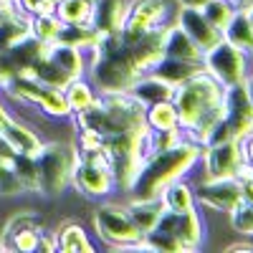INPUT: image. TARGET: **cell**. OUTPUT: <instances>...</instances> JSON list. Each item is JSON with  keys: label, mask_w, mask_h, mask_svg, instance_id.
<instances>
[{"label": "cell", "mask_w": 253, "mask_h": 253, "mask_svg": "<svg viewBox=\"0 0 253 253\" xmlns=\"http://www.w3.org/2000/svg\"><path fill=\"white\" fill-rule=\"evenodd\" d=\"M46 58L53 61L56 66L66 74L69 79H79V76H86V69H89V53H84L81 48H74V46H66V43H53L46 46Z\"/></svg>", "instance_id": "2e32d148"}, {"label": "cell", "mask_w": 253, "mask_h": 253, "mask_svg": "<svg viewBox=\"0 0 253 253\" xmlns=\"http://www.w3.org/2000/svg\"><path fill=\"white\" fill-rule=\"evenodd\" d=\"M41 228H46V220L43 215L38 213V210H15V213L5 220L3 225V233H0V248H3L13 236L18 233H23V230H41Z\"/></svg>", "instance_id": "cb8c5ba5"}, {"label": "cell", "mask_w": 253, "mask_h": 253, "mask_svg": "<svg viewBox=\"0 0 253 253\" xmlns=\"http://www.w3.org/2000/svg\"><path fill=\"white\" fill-rule=\"evenodd\" d=\"M26 36H31V26H28L26 13H13L5 20H0V51L13 48Z\"/></svg>", "instance_id": "f1b7e54d"}, {"label": "cell", "mask_w": 253, "mask_h": 253, "mask_svg": "<svg viewBox=\"0 0 253 253\" xmlns=\"http://www.w3.org/2000/svg\"><path fill=\"white\" fill-rule=\"evenodd\" d=\"M15 172L23 185V193H38V175H36V162L31 155H18L15 152Z\"/></svg>", "instance_id": "e575fe53"}, {"label": "cell", "mask_w": 253, "mask_h": 253, "mask_svg": "<svg viewBox=\"0 0 253 253\" xmlns=\"http://www.w3.org/2000/svg\"><path fill=\"white\" fill-rule=\"evenodd\" d=\"M165 31L167 26H157L152 31H147L144 36H139L137 41H132V43H126V53H129L132 63H134V69L137 74H147V71H152L160 58L165 56L162 51V43H165Z\"/></svg>", "instance_id": "4fadbf2b"}, {"label": "cell", "mask_w": 253, "mask_h": 253, "mask_svg": "<svg viewBox=\"0 0 253 253\" xmlns=\"http://www.w3.org/2000/svg\"><path fill=\"white\" fill-rule=\"evenodd\" d=\"M248 241H251V243H253V236H251V238H248Z\"/></svg>", "instance_id": "b9f144b4"}, {"label": "cell", "mask_w": 253, "mask_h": 253, "mask_svg": "<svg viewBox=\"0 0 253 253\" xmlns=\"http://www.w3.org/2000/svg\"><path fill=\"white\" fill-rule=\"evenodd\" d=\"M61 91H63V99H66L71 114H76V112H81V109H86L89 104L99 96V91H96L94 84L89 81V76L71 79V81L66 84V86L61 89Z\"/></svg>", "instance_id": "d4e9b609"}, {"label": "cell", "mask_w": 253, "mask_h": 253, "mask_svg": "<svg viewBox=\"0 0 253 253\" xmlns=\"http://www.w3.org/2000/svg\"><path fill=\"white\" fill-rule=\"evenodd\" d=\"M200 155H203V147L185 137L180 144L170 147V150L144 157L139 172L134 175L132 185L126 187V195L129 198H157L162 193V187L170 185L172 180L190 177V172L200 165Z\"/></svg>", "instance_id": "6da1fadb"}, {"label": "cell", "mask_w": 253, "mask_h": 253, "mask_svg": "<svg viewBox=\"0 0 253 253\" xmlns=\"http://www.w3.org/2000/svg\"><path fill=\"white\" fill-rule=\"evenodd\" d=\"M193 187H195V203L200 210L228 215L241 203V185L236 177H220V180L198 177Z\"/></svg>", "instance_id": "30bf717a"}, {"label": "cell", "mask_w": 253, "mask_h": 253, "mask_svg": "<svg viewBox=\"0 0 253 253\" xmlns=\"http://www.w3.org/2000/svg\"><path fill=\"white\" fill-rule=\"evenodd\" d=\"M236 180H238V185H241V200L253 205V167H251L248 162H243V167L238 170Z\"/></svg>", "instance_id": "d590c367"}, {"label": "cell", "mask_w": 253, "mask_h": 253, "mask_svg": "<svg viewBox=\"0 0 253 253\" xmlns=\"http://www.w3.org/2000/svg\"><path fill=\"white\" fill-rule=\"evenodd\" d=\"M228 225L238 238H251L253 236V205L251 203H238L228 213Z\"/></svg>", "instance_id": "d6a6232c"}, {"label": "cell", "mask_w": 253, "mask_h": 253, "mask_svg": "<svg viewBox=\"0 0 253 253\" xmlns=\"http://www.w3.org/2000/svg\"><path fill=\"white\" fill-rule=\"evenodd\" d=\"M175 8H203L208 0H172Z\"/></svg>", "instance_id": "74e56055"}, {"label": "cell", "mask_w": 253, "mask_h": 253, "mask_svg": "<svg viewBox=\"0 0 253 253\" xmlns=\"http://www.w3.org/2000/svg\"><path fill=\"white\" fill-rule=\"evenodd\" d=\"M0 134H3V139L8 142L10 150L18 152V155H31L33 157L41 150V144H43V137H41L31 124L18 119L13 112L3 124H0Z\"/></svg>", "instance_id": "5bb4252c"}, {"label": "cell", "mask_w": 253, "mask_h": 253, "mask_svg": "<svg viewBox=\"0 0 253 253\" xmlns=\"http://www.w3.org/2000/svg\"><path fill=\"white\" fill-rule=\"evenodd\" d=\"M160 198L165 203V210H175V213H185V210H195L198 208L195 187H193V180L190 177H177L170 185H165Z\"/></svg>", "instance_id": "ffe728a7"}, {"label": "cell", "mask_w": 253, "mask_h": 253, "mask_svg": "<svg viewBox=\"0 0 253 253\" xmlns=\"http://www.w3.org/2000/svg\"><path fill=\"white\" fill-rule=\"evenodd\" d=\"M76 160L74 142H43L41 150L33 155L36 175H38V193L41 198L56 200L69 190L71 185V167Z\"/></svg>", "instance_id": "7a4b0ae2"}, {"label": "cell", "mask_w": 253, "mask_h": 253, "mask_svg": "<svg viewBox=\"0 0 253 253\" xmlns=\"http://www.w3.org/2000/svg\"><path fill=\"white\" fill-rule=\"evenodd\" d=\"M223 91L225 89L208 71H198L195 76H190L187 81L177 84L175 94H172V104L177 109L182 129H187L200 112H205L208 107L218 104L223 99Z\"/></svg>", "instance_id": "277c9868"}, {"label": "cell", "mask_w": 253, "mask_h": 253, "mask_svg": "<svg viewBox=\"0 0 253 253\" xmlns=\"http://www.w3.org/2000/svg\"><path fill=\"white\" fill-rule=\"evenodd\" d=\"M91 228L101 246L112 251H144L142 233L132 223L126 205L117 200H99L91 213Z\"/></svg>", "instance_id": "3957f363"}, {"label": "cell", "mask_w": 253, "mask_h": 253, "mask_svg": "<svg viewBox=\"0 0 253 253\" xmlns=\"http://www.w3.org/2000/svg\"><path fill=\"white\" fill-rule=\"evenodd\" d=\"M53 238H56V251H63V253H94V251H99V243L91 238L86 225L79 220H63L53 230Z\"/></svg>", "instance_id": "9a60e30c"}, {"label": "cell", "mask_w": 253, "mask_h": 253, "mask_svg": "<svg viewBox=\"0 0 253 253\" xmlns=\"http://www.w3.org/2000/svg\"><path fill=\"white\" fill-rule=\"evenodd\" d=\"M175 26H180L190 38H193V43L205 53L210 51L218 41H223V33L210 26V20L203 15L200 8H177L175 10Z\"/></svg>", "instance_id": "7c38bea8"}, {"label": "cell", "mask_w": 253, "mask_h": 253, "mask_svg": "<svg viewBox=\"0 0 253 253\" xmlns=\"http://www.w3.org/2000/svg\"><path fill=\"white\" fill-rule=\"evenodd\" d=\"M28 26H31V36L48 46L58 38L61 20L56 13H36V15H28Z\"/></svg>", "instance_id": "4dcf8cb0"}, {"label": "cell", "mask_w": 253, "mask_h": 253, "mask_svg": "<svg viewBox=\"0 0 253 253\" xmlns=\"http://www.w3.org/2000/svg\"><path fill=\"white\" fill-rule=\"evenodd\" d=\"M175 3L172 0H129L126 8V18L119 28L122 43H132L147 31H152L157 26H170L175 23Z\"/></svg>", "instance_id": "8992f818"}, {"label": "cell", "mask_w": 253, "mask_h": 253, "mask_svg": "<svg viewBox=\"0 0 253 253\" xmlns=\"http://www.w3.org/2000/svg\"><path fill=\"white\" fill-rule=\"evenodd\" d=\"M228 3H233V5H238V3H241V0H228Z\"/></svg>", "instance_id": "60d3db41"}, {"label": "cell", "mask_w": 253, "mask_h": 253, "mask_svg": "<svg viewBox=\"0 0 253 253\" xmlns=\"http://www.w3.org/2000/svg\"><path fill=\"white\" fill-rule=\"evenodd\" d=\"M162 51H165V56H170V58L200 61V63H203V51L193 43V38H190L180 26H175V23H170V26H167V31H165Z\"/></svg>", "instance_id": "44dd1931"}, {"label": "cell", "mask_w": 253, "mask_h": 253, "mask_svg": "<svg viewBox=\"0 0 253 253\" xmlns=\"http://www.w3.org/2000/svg\"><path fill=\"white\" fill-rule=\"evenodd\" d=\"M61 23H76V26H91L94 20V3L89 0H56V10Z\"/></svg>", "instance_id": "4316f807"}, {"label": "cell", "mask_w": 253, "mask_h": 253, "mask_svg": "<svg viewBox=\"0 0 253 253\" xmlns=\"http://www.w3.org/2000/svg\"><path fill=\"white\" fill-rule=\"evenodd\" d=\"M251 58H253V51H251Z\"/></svg>", "instance_id": "ee69618b"}, {"label": "cell", "mask_w": 253, "mask_h": 253, "mask_svg": "<svg viewBox=\"0 0 253 253\" xmlns=\"http://www.w3.org/2000/svg\"><path fill=\"white\" fill-rule=\"evenodd\" d=\"M200 10H203V15L210 20V26H215V28L223 33V28L228 26V20L233 18V13H236V5L228 3V0H208Z\"/></svg>", "instance_id": "836d02e7"}, {"label": "cell", "mask_w": 253, "mask_h": 253, "mask_svg": "<svg viewBox=\"0 0 253 253\" xmlns=\"http://www.w3.org/2000/svg\"><path fill=\"white\" fill-rule=\"evenodd\" d=\"M225 251H253V243H251L248 238H241V241H236V243H228Z\"/></svg>", "instance_id": "8d00e7d4"}, {"label": "cell", "mask_w": 253, "mask_h": 253, "mask_svg": "<svg viewBox=\"0 0 253 253\" xmlns=\"http://www.w3.org/2000/svg\"><path fill=\"white\" fill-rule=\"evenodd\" d=\"M182 139H185L182 126H175V129H147L144 139H142V160L150 157V155L170 150V147L180 144Z\"/></svg>", "instance_id": "484cf974"}, {"label": "cell", "mask_w": 253, "mask_h": 253, "mask_svg": "<svg viewBox=\"0 0 253 253\" xmlns=\"http://www.w3.org/2000/svg\"><path fill=\"white\" fill-rule=\"evenodd\" d=\"M96 31L94 26H76V23H61V31H58V43H66V46H74V48H81L84 53H91L94 43H96Z\"/></svg>", "instance_id": "83f0119b"}, {"label": "cell", "mask_w": 253, "mask_h": 253, "mask_svg": "<svg viewBox=\"0 0 253 253\" xmlns=\"http://www.w3.org/2000/svg\"><path fill=\"white\" fill-rule=\"evenodd\" d=\"M223 122L228 124L236 139H246L253 134V101L243 84L225 86L223 91Z\"/></svg>", "instance_id": "8fae6325"}, {"label": "cell", "mask_w": 253, "mask_h": 253, "mask_svg": "<svg viewBox=\"0 0 253 253\" xmlns=\"http://www.w3.org/2000/svg\"><path fill=\"white\" fill-rule=\"evenodd\" d=\"M243 162H246L243 139H236V137L225 142H215V144H205L200 155L203 177H210V180L236 177Z\"/></svg>", "instance_id": "ba28073f"}, {"label": "cell", "mask_w": 253, "mask_h": 253, "mask_svg": "<svg viewBox=\"0 0 253 253\" xmlns=\"http://www.w3.org/2000/svg\"><path fill=\"white\" fill-rule=\"evenodd\" d=\"M198 71H203L200 61H182V58H170V56H162L160 63L152 69V74H157L167 84H172V86L187 81L190 76H195Z\"/></svg>", "instance_id": "7402d4cb"}, {"label": "cell", "mask_w": 253, "mask_h": 253, "mask_svg": "<svg viewBox=\"0 0 253 253\" xmlns=\"http://www.w3.org/2000/svg\"><path fill=\"white\" fill-rule=\"evenodd\" d=\"M144 122H147V129H175V126H180V117L172 99L144 107Z\"/></svg>", "instance_id": "f546056e"}, {"label": "cell", "mask_w": 253, "mask_h": 253, "mask_svg": "<svg viewBox=\"0 0 253 253\" xmlns=\"http://www.w3.org/2000/svg\"><path fill=\"white\" fill-rule=\"evenodd\" d=\"M74 193H79L86 200H107L112 193H117V182L112 175V167L107 157H81L76 155L71 167V185Z\"/></svg>", "instance_id": "5b68a950"}, {"label": "cell", "mask_w": 253, "mask_h": 253, "mask_svg": "<svg viewBox=\"0 0 253 253\" xmlns=\"http://www.w3.org/2000/svg\"><path fill=\"white\" fill-rule=\"evenodd\" d=\"M129 0H96L94 3V20L91 26L96 33H119Z\"/></svg>", "instance_id": "ac0fdd59"}, {"label": "cell", "mask_w": 253, "mask_h": 253, "mask_svg": "<svg viewBox=\"0 0 253 253\" xmlns=\"http://www.w3.org/2000/svg\"><path fill=\"white\" fill-rule=\"evenodd\" d=\"M129 94L137 101H142L144 107H150V104H157V101H170L172 94H175V86H172V84H167L165 79H160L157 74L147 71V74H139L132 81Z\"/></svg>", "instance_id": "e0dca14e"}, {"label": "cell", "mask_w": 253, "mask_h": 253, "mask_svg": "<svg viewBox=\"0 0 253 253\" xmlns=\"http://www.w3.org/2000/svg\"><path fill=\"white\" fill-rule=\"evenodd\" d=\"M155 228H162L172 238H177L182 251H198L205 243V233H208V223H205V215L200 213V208L185 210V213L165 210Z\"/></svg>", "instance_id": "9c48e42d"}, {"label": "cell", "mask_w": 253, "mask_h": 253, "mask_svg": "<svg viewBox=\"0 0 253 253\" xmlns=\"http://www.w3.org/2000/svg\"><path fill=\"white\" fill-rule=\"evenodd\" d=\"M15 195H26V193L15 172V152H8V155H0V198H15Z\"/></svg>", "instance_id": "1f68e13d"}, {"label": "cell", "mask_w": 253, "mask_h": 253, "mask_svg": "<svg viewBox=\"0 0 253 253\" xmlns=\"http://www.w3.org/2000/svg\"><path fill=\"white\" fill-rule=\"evenodd\" d=\"M203 71H208L223 89L236 86V84H243L246 74L251 71V56L223 38L203 53Z\"/></svg>", "instance_id": "52a82bcc"}, {"label": "cell", "mask_w": 253, "mask_h": 253, "mask_svg": "<svg viewBox=\"0 0 253 253\" xmlns=\"http://www.w3.org/2000/svg\"><path fill=\"white\" fill-rule=\"evenodd\" d=\"M223 38L251 56V51H253V23L248 20L243 8H236L233 18H230L228 26L223 28Z\"/></svg>", "instance_id": "603a6c76"}, {"label": "cell", "mask_w": 253, "mask_h": 253, "mask_svg": "<svg viewBox=\"0 0 253 253\" xmlns=\"http://www.w3.org/2000/svg\"><path fill=\"white\" fill-rule=\"evenodd\" d=\"M243 152H246V162L253 167V134L243 139Z\"/></svg>", "instance_id": "f35d334b"}, {"label": "cell", "mask_w": 253, "mask_h": 253, "mask_svg": "<svg viewBox=\"0 0 253 253\" xmlns=\"http://www.w3.org/2000/svg\"><path fill=\"white\" fill-rule=\"evenodd\" d=\"M126 205V213H129L132 223L137 225V230L144 236L147 230H152L160 220V215L165 213V203L162 198H129L124 203Z\"/></svg>", "instance_id": "d6986e66"}, {"label": "cell", "mask_w": 253, "mask_h": 253, "mask_svg": "<svg viewBox=\"0 0 253 253\" xmlns=\"http://www.w3.org/2000/svg\"><path fill=\"white\" fill-rule=\"evenodd\" d=\"M243 86H246V91H248V99L253 101V66H251V71H248L246 79H243Z\"/></svg>", "instance_id": "ab89813d"}, {"label": "cell", "mask_w": 253, "mask_h": 253, "mask_svg": "<svg viewBox=\"0 0 253 253\" xmlns=\"http://www.w3.org/2000/svg\"><path fill=\"white\" fill-rule=\"evenodd\" d=\"M251 66H253V58H251Z\"/></svg>", "instance_id": "7bdbcfd3"}]
</instances>
